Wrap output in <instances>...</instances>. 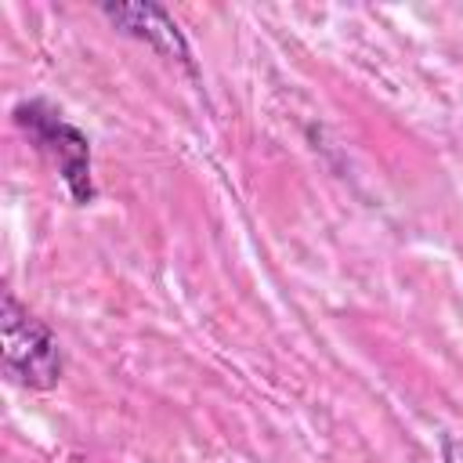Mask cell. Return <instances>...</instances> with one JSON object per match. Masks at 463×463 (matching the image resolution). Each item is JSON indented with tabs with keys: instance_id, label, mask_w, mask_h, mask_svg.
<instances>
[{
	"instance_id": "1",
	"label": "cell",
	"mask_w": 463,
	"mask_h": 463,
	"mask_svg": "<svg viewBox=\"0 0 463 463\" xmlns=\"http://www.w3.org/2000/svg\"><path fill=\"white\" fill-rule=\"evenodd\" d=\"M0 354L4 373L29 391H51L65 369L58 336L11 289L0 300Z\"/></svg>"
},
{
	"instance_id": "2",
	"label": "cell",
	"mask_w": 463,
	"mask_h": 463,
	"mask_svg": "<svg viewBox=\"0 0 463 463\" xmlns=\"http://www.w3.org/2000/svg\"><path fill=\"white\" fill-rule=\"evenodd\" d=\"M14 123L33 137V145L58 166L69 195L87 206L94 199V181H90V141L87 134L69 123L51 101L43 98H29V101H18L14 105Z\"/></svg>"
},
{
	"instance_id": "3",
	"label": "cell",
	"mask_w": 463,
	"mask_h": 463,
	"mask_svg": "<svg viewBox=\"0 0 463 463\" xmlns=\"http://www.w3.org/2000/svg\"><path fill=\"white\" fill-rule=\"evenodd\" d=\"M101 14L127 36L148 43L156 54L163 58H174L181 61L188 72H195V61H192V47L184 40V33L177 29V22L166 14V7L159 4H101Z\"/></svg>"
},
{
	"instance_id": "4",
	"label": "cell",
	"mask_w": 463,
	"mask_h": 463,
	"mask_svg": "<svg viewBox=\"0 0 463 463\" xmlns=\"http://www.w3.org/2000/svg\"><path fill=\"white\" fill-rule=\"evenodd\" d=\"M441 463H463V438L449 434V438L441 441Z\"/></svg>"
}]
</instances>
